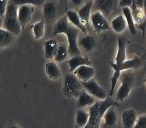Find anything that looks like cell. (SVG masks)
I'll return each mask as SVG.
<instances>
[{
  "mask_svg": "<svg viewBox=\"0 0 146 128\" xmlns=\"http://www.w3.org/2000/svg\"><path fill=\"white\" fill-rule=\"evenodd\" d=\"M138 116L135 110L129 109L125 110L122 114V125L123 128H133Z\"/></svg>",
  "mask_w": 146,
  "mask_h": 128,
  "instance_id": "cell-13",
  "label": "cell"
},
{
  "mask_svg": "<svg viewBox=\"0 0 146 128\" xmlns=\"http://www.w3.org/2000/svg\"><path fill=\"white\" fill-rule=\"evenodd\" d=\"M96 7L104 15H109L114 10V4L111 0H97L94 1Z\"/></svg>",
  "mask_w": 146,
  "mask_h": 128,
  "instance_id": "cell-21",
  "label": "cell"
},
{
  "mask_svg": "<svg viewBox=\"0 0 146 128\" xmlns=\"http://www.w3.org/2000/svg\"><path fill=\"white\" fill-rule=\"evenodd\" d=\"M90 21L93 29L97 34L110 29V26L105 16L99 10L91 15Z\"/></svg>",
  "mask_w": 146,
  "mask_h": 128,
  "instance_id": "cell-8",
  "label": "cell"
},
{
  "mask_svg": "<svg viewBox=\"0 0 146 128\" xmlns=\"http://www.w3.org/2000/svg\"><path fill=\"white\" fill-rule=\"evenodd\" d=\"M33 30L35 39H39L43 37L45 31V22L44 20H42L39 22H37L34 25Z\"/></svg>",
  "mask_w": 146,
  "mask_h": 128,
  "instance_id": "cell-29",
  "label": "cell"
},
{
  "mask_svg": "<svg viewBox=\"0 0 146 128\" xmlns=\"http://www.w3.org/2000/svg\"><path fill=\"white\" fill-rule=\"evenodd\" d=\"M133 128H146V115L138 116Z\"/></svg>",
  "mask_w": 146,
  "mask_h": 128,
  "instance_id": "cell-32",
  "label": "cell"
},
{
  "mask_svg": "<svg viewBox=\"0 0 146 128\" xmlns=\"http://www.w3.org/2000/svg\"><path fill=\"white\" fill-rule=\"evenodd\" d=\"M78 45L84 51L89 53L92 51L95 48L96 41L93 36L86 35L79 39Z\"/></svg>",
  "mask_w": 146,
  "mask_h": 128,
  "instance_id": "cell-17",
  "label": "cell"
},
{
  "mask_svg": "<svg viewBox=\"0 0 146 128\" xmlns=\"http://www.w3.org/2000/svg\"><path fill=\"white\" fill-rule=\"evenodd\" d=\"M44 55L47 59H52L56 56L59 44L55 39H50L45 42L44 43Z\"/></svg>",
  "mask_w": 146,
  "mask_h": 128,
  "instance_id": "cell-15",
  "label": "cell"
},
{
  "mask_svg": "<svg viewBox=\"0 0 146 128\" xmlns=\"http://www.w3.org/2000/svg\"><path fill=\"white\" fill-rule=\"evenodd\" d=\"M5 128H21L20 126H19L16 123H15L14 121L10 120L9 122L8 123L7 127Z\"/></svg>",
  "mask_w": 146,
  "mask_h": 128,
  "instance_id": "cell-35",
  "label": "cell"
},
{
  "mask_svg": "<svg viewBox=\"0 0 146 128\" xmlns=\"http://www.w3.org/2000/svg\"><path fill=\"white\" fill-rule=\"evenodd\" d=\"M18 6L13 1H9L7 9L3 20V28L15 36L20 35L22 28L18 19Z\"/></svg>",
  "mask_w": 146,
  "mask_h": 128,
  "instance_id": "cell-4",
  "label": "cell"
},
{
  "mask_svg": "<svg viewBox=\"0 0 146 128\" xmlns=\"http://www.w3.org/2000/svg\"><path fill=\"white\" fill-rule=\"evenodd\" d=\"M144 82H145V84H146V77H145V79H144Z\"/></svg>",
  "mask_w": 146,
  "mask_h": 128,
  "instance_id": "cell-39",
  "label": "cell"
},
{
  "mask_svg": "<svg viewBox=\"0 0 146 128\" xmlns=\"http://www.w3.org/2000/svg\"><path fill=\"white\" fill-rule=\"evenodd\" d=\"M35 9L34 5H25L19 7L18 19L22 29H25V26L30 21Z\"/></svg>",
  "mask_w": 146,
  "mask_h": 128,
  "instance_id": "cell-10",
  "label": "cell"
},
{
  "mask_svg": "<svg viewBox=\"0 0 146 128\" xmlns=\"http://www.w3.org/2000/svg\"><path fill=\"white\" fill-rule=\"evenodd\" d=\"M98 100L88 94L84 89L77 98L76 107L78 109L90 108L97 102Z\"/></svg>",
  "mask_w": 146,
  "mask_h": 128,
  "instance_id": "cell-12",
  "label": "cell"
},
{
  "mask_svg": "<svg viewBox=\"0 0 146 128\" xmlns=\"http://www.w3.org/2000/svg\"><path fill=\"white\" fill-rule=\"evenodd\" d=\"M111 25L115 32L121 34L126 30L127 25L123 15H119L112 20Z\"/></svg>",
  "mask_w": 146,
  "mask_h": 128,
  "instance_id": "cell-24",
  "label": "cell"
},
{
  "mask_svg": "<svg viewBox=\"0 0 146 128\" xmlns=\"http://www.w3.org/2000/svg\"><path fill=\"white\" fill-rule=\"evenodd\" d=\"M13 1L18 7L25 5H41L44 2V0H13Z\"/></svg>",
  "mask_w": 146,
  "mask_h": 128,
  "instance_id": "cell-30",
  "label": "cell"
},
{
  "mask_svg": "<svg viewBox=\"0 0 146 128\" xmlns=\"http://www.w3.org/2000/svg\"><path fill=\"white\" fill-rule=\"evenodd\" d=\"M45 72L49 79L54 81L58 80L62 76L61 70L54 62H50L45 64Z\"/></svg>",
  "mask_w": 146,
  "mask_h": 128,
  "instance_id": "cell-20",
  "label": "cell"
},
{
  "mask_svg": "<svg viewBox=\"0 0 146 128\" xmlns=\"http://www.w3.org/2000/svg\"><path fill=\"white\" fill-rule=\"evenodd\" d=\"M83 2V1L82 0H73V1H72V2L73 3V4L76 5H81L82 4Z\"/></svg>",
  "mask_w": 146,
  "mask_h": 128,
  "instance_id": "cell-37",
  "label": "cell"
},
{
  "mask_svg": "<svg viewBox=\"0 0 146 128\" xmlns=\"http://www.w3.org/2000/svg\"><path fill=\"white\" fill-rule=\"evenodd\" d=\"M128 41L125 36H119L117 39V51L115 62L110 63V65L114 70V73L111 79V88L110 96L113 95L117 82L119 79L122 64L126 60V48Z\"/></svg>",
  "mask_w": 146,
  "mask_h": 128,
  "instance_id": "cell-3",
  "label": "cell"
},
{
  "mask_svg": "<svg viewBox=\"0 0 146 128\" xmlns=\"http://www.w3.org/2000/svg\"><path fill=\"white\" fill-rule=\"evenodd\" d=\"M123 15L126 21L127 25L129 28V31L131 33V35L135 37L137 34L136 25L133 20L131 9L130 8H122Z\"/></svg>",
  "mask_w": 146,
  "mask_h": 128,
  "instance_id": "cell-23",
  "label": "cell"
},
{
  "mask_svg": "<svg viewBox=\"0 0 146 128\" xmlns=\"http://www.w3.org/2000/svg\"><path fill=\"white\" fill-rule=\"evenodd\" d=\"M66 15L69 22L72 25L80 30L84 34H87V29L83 27L77 12L72 10H68L66 13Z\"/></svg>",
  "mask_w": 146,
  "mask_h": 128,
  "instance_id": "cell-22",
  "label": "cell"
},
{
  "mask_svg": "<svg viewBox=\"0 0 146 128\" xmlns=\"http://www.w3.org/2000/svg\"><path fill=\"white\" fill-rule=\"evenodd\" d=\"M84 89L98 101H105L108 97L105 89L100 86L94 79L87 82H82Z\"/></svg>",
  "mask_w": 146,
  "mask_h": 128,
  "instance_id": "cell-7",
  "label": "cell"
},
{
  "mask_svg": "<svg viewBox=\"0 0 146 128\" xmlns=\"http://www.w3.org/2000/svg\"><path fill=\"white\" fill-rule=\"evenodd\" d=\"M142 64L141 59L137 56H135L133 59H126L122 64L120 68V71H126V70H133L137 69L141 67Z\"/></svg>",
  "mask_w": 146,
  "mask_h": 128,
  "instance_id": "cell-25",
  "label": "cell"
},
{
  "mask_svg": "<svg viewBox=\"0 0 146 128\" xmlns=\"http://www.w3.org/2000/svg\"><path fill=\"white\" fill-rule=\"evenodd\" d=\"M15 35L2 28L0 29L1 48H5L11 46L15 41Z\"/></svg>",
  "mask_w": 146,
  "mask_h": 128,
  "instance_id": "cell-18",
  "label": "cell"
},
{
  "mask_svg": "<svg viewBox=\"0 0 146 128\" xmlns=\"http://www.w3.org/2000/svg\"><path fill=\"white\" fill-rule=\"evenodd\" d=\"M92 5V1H88L77 12L82 24L83 27L86 28H87L90 20V14Z\"/></svg>",
  "mask_w": 146,
  "mask_h": 128,
  "instance_id": "cell-16",
  "label": "cell"
},
{
  "mask_svg": "<svg viewBox=\"0 0 146 128\" xmlns=\"http://www.w3.org/2000/svg\"><path fill=\"white\" fill-rule=\"evenodd\" d=\"M81 82H87L93 79L95 70L91 65H82L73 72Z\"/></svg>",
  "mask_w": 146,
  "mask_h": 128,
  "instance_id": "cell-11",
  "label": "cell"
},
{
  "mask_svg": "<svg viewBox=\"0 0 146 128\" xmlns=\"http://www.w3.org/2000/svg\"><path fill=\"white\" fill-rule=\"evenodd\" d=\"M90 119V113L85 109H78L76 114L75 127L77 128H84L88 124Z\"/></svg>",
  "mask_w": 146,
  "mask_h": 128,
  "instance_id": "cell-19",
  "label": "cell"
},
{
  "mask_svg": "<svg viewBox=\"0 0 146 128\" xmlns=\"http://www.w3.org/2000/svg\"><path fill=\"white\" fill-rule=\"evenodd\" d=\"M80 31L69 22L66 15H65L55 23L53 35L54 36L61 34L66 35L68 42V54L73 57L81 55L77 42L78 35Z\"/></svg>",
  "mask_w": 146,
  "mask_h": 128,
  "instance_id": "cell-1",
  "label": "cell"
},
{
  "mask_svg": "<svg viewBox=\"0 0 146 128\" xmlns=\"http://www.w3.org/2000/svg\"><path fill=\"white\" fill-rule=\"evenodd\" d=\"M113 105L119 107V104L111 97H108L105 101H97L92 106L88 108L90 119L87 125L84 128H101L104 113L108 109Z\"/></svg>",
  "mask_w": 146,
  "mask_h": 128,
  "instance_id": "cell-2",
  "label": "cell"
},
{
  "mask_svg": "<svg viewBox=\"0 0 146 128\" xmlns=\"http://www.w3.org/2000/svg\"><path fill=\"white\" fill-rule=\"evenodd\" d=\"M119 80L120 81V86L117 90L116 96L117 103L125 100L131 91L135 82V76L133 70L122 71Z\"/></svg>",
  "mask_w": 146,
  "mask_h": 128,
  "instance_id": "cell-5",
  "label": "cell"
},
{
  "mask_svg": "<svg viewBox=\"0 0 146 128\" xmlns=\"http://www.w3.org/2000/svg\"><path fill=\"white\" fill-rule=\"evenodd\" d=\"M57 8L52 2L45 3L43 7V14L47 20H51L56 17L57 15Z\"/></svg>",
  "mask_w": 146,
  "mask_h": 128,
  "instance_id": "cell-27",
  "label": "cell"
},
{
  "mask_svg": "<svg viewBox=\"0 0 146 128\" xmlns=\"http://www.w3.org/2000/svg\"><path fill=\"white\" fill-rule=\"evenodd\" d=\"M133 4V0H121L119 1V5L122 8H131Z\"/></svg>",
  "mask_w": 146,
  "mask_h": 128,
  "instance_id": "cell-33",
  "label": "cell"
},
{
  "mask_svg": "<svg viewBox=\"0 0 146 128\" xmlns=\"http://www.w3.org/2000/svg\"><path fill=\"white\" fill-rule=\"evenodd\" d=\"M136 29H139L141 30L143 34V36H144L145 35V31L146 30V17L145 21L141 25H136Z\"/></svg>",
  "mask_w": 146,
  "mask_h": 128,
  "instance_id": "cell-34",
  "label": "cell"
},
{
  "mask_svg": "<svg viewBox=\"0 0 146 128\" xmlns=\"http://www.w3.org/2000/svg\"><path fill=\"white\" fill-rule=\"evenodd\" d=\"M135 1V3L136 5V7L137 8L143 9V0H137V1Z\"/></svg>",
  "mask_w": 146,
  "mask_h": 128,
  "instance_id": "cell-36",
  "label": "cell"
},
{
  "mask_svg": "<svg viewBox=\"0 0 146 128\" xmlns=\"http://www.w3.org/2000/svg\"><path fill=\"white\" fill-rule=\"evenodd\" d=\"M8 2L9 1L7 0H0V17L1 23L5 17L7 9Z\"/></svg>",
  "mask_w": 146,
  "mask_h": 128,
  "instance_id": "cell-31",
  "label": "cell"
},
{
  "mask_svg": "<svg viewBox=\"0 0 146 128\" xmlns=\"http://www.w3.org/2000/svg\"><path fill=\"white\" fill-rule=\"evenodd\" d=\"M131 9L135 25L136 26L142 24L146 19V15L143 9L139 8L136 7L134 1H133V4L131 8Z\"/></svg>",
  "mask_w": 146,
  "mask_h": 128,
  "instance_id": "cell-26",
  "label": "cell"
},
{
  "mask_svg": "<svg viewBox=\"0 0 146 128\" xmlns=\"http://www.w3.org/2000/svg\"><path fill=\"white\" fill-rule=\"evenodd\" d=\"M143 10L145 14L146 17V0H143Z\"/></svg>",
  "mask_w": 146,
  "mask_h": 128,
  "instance_id": "cell-38",
  "label": "cell"
},
{
  "mask_svg": "<svg viewBox=\"0 0 146 128\" xmlns=\"http://www.w3.org/2000/svg\"><path fill=\"white\" fill-rule=\"evenodd\" d=\"M63 89L64 93L68 97L76 98H77L84 90L80 81L74 74L71 73L65 76Z\"/></svg>",
  "mask_w": 146,
  "mask_h": 128,
  "instance_id": "cell-6",
  "label": "cell"
},
{
  "mask_svg": "<svg viewBox=\"0 0 146 128\" xmlns=\"http://www.w3.org/2000/svg\"><path fill=\"white\" fill-rule=\"evenodd\" d=\"M68 54V49L66 45L60 43L59 44L58 50L55 57L54 60L58 62H62L67 59Z\"/></svg>",
  "mask_w": 146,
  "mask_h": 128,
  "instance_id": "cell-28",
  "label": "cell"
},
{
  "mask_svg": "<svg viewBox=\"0 0 146 128\" xmlns=\"http://www.w3.org/2000/svg\"><path fill=\"white\" fill-rule=\"evenodd\" d=\"M70 72L73 73L76 69L82 65H91V62L88 57H84L82 55L74 56L68 61Z\"/></svg>",
  "mask_w": 146,
  "mask_h": 128,
  "instance_id": "cell-14",
  "label": "cell"
},
{
  "mask_svg": "<svg viewBox=\"0 0 146 128\" xmlns=\"http://www.w3.org/2000/svg\"><path fill=\"white\" fill-rule=\"evenodd\" d=\"M117 107L113 105L107 109L102 117L101 128H116L118 120Z\"/></svg>",
  "mask_w": 146,
  "mask_h": 128,
  "instance_id": "cell-9",
  "label": "cell"
}]
</instances>
